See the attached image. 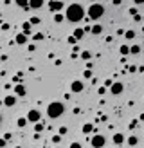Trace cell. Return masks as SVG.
<instances>
[{
	"label": "cell",
	"mask_w": 144,
	"mask_h": 148,
	"mask_svg": "<svg viewBox=\"0 0 144 148\" xmlns=\"http://www.w3.org/2000/svg\"><path fill=\"white\" fill-rule=\"evenodd\" d=\"M85 18V9L81 4H70L65 9V20L68 22H81Z\"/></svg>",
	"instance_id": "1"
},
{
	"label": "cell",
	"mask_w": 144,
	"mask_h": 148,
	"mask_svg": "<svg viewBox=\"0 0 144 148\" xmlns=\"http://www.w3.org/2000/svg\"><path fill=\"white\" fill-rule=\"evenodd\" d=\"M63 112H65V105H63L61 101H52V103H49V107H47V116L50 119H58L60 116H63Z\"/></svg>",
	"instance_id": "2"
},
{
	"label": "cell",
	"mask_w": 144,
	"mask_h": 148,
	"mask_svg": "<svg viewBox=\"0 0 144 148\" xmlns=\"http://www.w3.org/2000/svg\"><path fill=\"white\" fill-rule=\"evenodd\" d=\"M86 15H88V18L90 20H99L103 15H105V7H103L101 4H97V2H94L88 7V11H86Z\"/></svg>",
	"instance_id": "3"
},
{
	"label": "cell",
	"mask_w": 144,
	"mask_h": 148,
	"mask_svg": "<svg viewBox=\"0 0 144 148\" xmlns=\"http://www.w3.org/2000/svg\"><path fill=\"white\" fill-rule=\"evenodd\" d=\"M90 143H92L94 148H103L105 143H106V139H105V135H103V134H94V135H92V139H90Z\"/></svg>",
	"instance_id": "4"
},
{
	"label": "cell",
	"mask_w": 144,
	"mask_h": 148,
	"mask_svg": "<svg viewBox=\"0 0 144 148\" xmlns=\"http://www.w3.org/2000/svg\"><path fill=\"white\" fill-rule=\"evenodd\" d=\"M27 121L29 123H38L40 121V119H42V112H40V110H36V109H33V110H29L27 112Z\"/></svg>",
	"instance_id": "5"
},
{
	"label": "cell",
	"mask_w": 144,
	"mask_h": 148,
	"mask_svg": "<svg viewBox=\"0 0 144 148\" xmlns=\"http://www.w3.org/2000/svg\"><path fill=\"white\" fill-rule=\"evenodd\" d=\"M49 9L52 11V13H60V11L63 9V2H61V0H50V2H49Z\"/></svg>",
	"instance_id": "6"
},
{
	"label": "cell",
	"mask_w": 144,
	"mask_h": 148,
	"mask_svg": "<svg viewBox=\"0 0 144 148\" xmlns=\"http://www.w3.org/2000/svg\"><path fill=\"white\" fill-rule=\"evenodd\" d=\"M123 90H124V87H123V83H121V81H113L112 87H110V92H112L113 96H119Z\"/></svg>",
	"instance_id": "7"
},
{
	"label": "cell",
	"mask_w": 144,
	"mask_h": 148,
	"mask_svg": "<svg viewBox=\"0 0 144 148\" xmlns=\"http://www.w3.org/2000/svg\"><path fill=\"white\" fill-rule=\"evenodd\" d=\"M83 89H85V85H83V81H79V79H74V81L70 83L72 92H83Z\"/></svg>",
	"instance_id": "8"
},
{
	"label": "cell",
	"mask_w": 144,
	"mask_h": 148,
	"mask_svg": "<svg viewBox=\"0 0 144 148\" xmlns=\"http://www.w3.org/2000/svg\"><path fill=\"white\" fill-rule=\"evenodd\" d=\"M15 42L18 43V45H25V43L29 42V36H27V35H24V33H18V35L15 36Z\"/></svg>",
	"instance_id": "9"
},
{
	"label": "cell",
	"mask_w": 144,
	"mask_h": 148,
	"mask_svg": "<svg viewBox=\"0 0 144 148\" xmlns=\"http://www.w3.org/2000/svg\"><path fill=\"white\" fill-rule=\"evenodd\" d=\"M4 105L5 107H15L16 105V96L13 94V96H5L4 98Z\"/></svg>",
	"instance_id": "10"
},
{
	"label": "cell",
	"mask_w": 144,
	"mask_h": 148,
	"mask_svg": "<svg viewBox=\"0 0 144 148\" xmlns=\"http://www.w3.org/2000/svg\"><path fill=\"white\" fill-rule=\"evenodd\" d=\"M25 92H27V90H25V87L22 83L15 85V96H25Z\"/></svg>",
	"instance_id": "11"
},
{
	"label": "cell",
	"mask_w": 144,
	"mask_h": 148,
	"mask_svg": "<svg viewBox=\"0 0 144 148\" xmlns=\"http://www.w3.org/2000/svg\"><path fill=\"white\" fill-rule=\"evenodd\" d=\"M43 5V0H29V9H40Z\"/></svg>",
	"instance_id": "12"
},
{
	"label": "cell",
	"mask_w": 144,
	"mask_h": 148,
	"mask_svg": "<svg viewBox=\"0 0 144 148\" xmlns=\"http://www.w3.org/2000/svg\"><path fill=\"white\" fill-rule=\"evenodd\" d=\"M112 141H113V145H123V143H124V135L117 132V134H113Z\"/></svg>",
	"instance_id": "13"
},
{
	"label": "cell",
	"mask_w": 144,
	"mask_h": 148,
	"mask_svg": "<svg viewBox=\"0 0 144 148\" xmlns=\"http://www.w3.org/2000/svg\"><path fill=\"white\" fill-rule=\"evenodd\" d=\"M31 31H33V25L29 24V22H24V24H22V33H24V35H31Z\"/></svg>",
	"instance_id": "14"
},
{
	"label": "cell",
	"mask_w": 144,
	"mask_h": 148,
	"mask_svg": "<svg viewBox=\"0 0 144 148\" xmlns=\"http://www.w3.org/2000/svg\"><path fill=\"white\" fill-rule=\"evenodd\" d=\"M90 33H92V35H101V33H103V25L101 24H94V25H92V29H90Z\"/></svg>",
	"instance_id": "15"
},
{
	"label": "cell",
	"mask_w": 144,
	"mask_h": 148,
	"mask_svg": "<svg viewBox=\"0 0 144 148\" xmlns=\"http://www.w3.org/2000/svg\"><path fill=\"white\" fill-rule=\"evenodd\" d=\"M76 40H81L83 36H85V31L81 29V27H78V29H74V35H72Z\"/></svg>",
	"instance_id": "16"
},
{
	"label": "cell",
	"mask_w": 144,
	"mask_h": 148,
	"mask_svg": "<svg viewBox=\"0 0 144 148\" xmlns=\"http://www.w3.org/2000/svg\"><path fill=\"white\" fill-rule=\"evenodd\" d=\"M81 130H83V134H90V132H94V125H92V123H85Z\"/></svg>",
	"instance_id": "17"
},
{
	"label": "cell",
	"mask_w": 144,
	"mask_h": 148,
	"mask_svg": "<svg viewBox=\"0 0 144 148\" xmlns=\"http://www.w3.org/2000/svg\"><path fill=\"white\" fill-rule=\"evenodd\" d=\"M15 2H16V5H20L22 9L29 11V0H15Z\"/></svg>",
	"instance_id": "18"
},
{
	"label": "cell",
	"mask_w": 144,
	"mask_h": 148,
	"mask_svg": "<svg viewBox=\"0 0 144 148\" xmlns=\"http://www.w3.org/2000/svg\"><path fill=\"white\" fill-rule=\"evenodd\" d=\"M27 123H29V121H27V117H20L18 121H16V127H18V128H24Z\"/></svg>",
	"instance_id": "19"
},
{
	"label": "cell",
	"mask_w": 144,
	"mask_h": 148,
	"mask_svg": "<svg viewBox=\"0 0 144 148\" xmlns=\"http://www.w3.org/2000/svg\"><path fill=\"white\" fill-rule=\"evenodd\" d=\"M137 143H139V137H137V135H130L128 137V145L130 146H135Z\"/></svg>",
	"instance_id": "20"
},
{
	"label": "cell",
	"mask_w": 144,
	"mask_h": 148,
	"mask_svg": "<svg viewBox=\"0 0 144 148\" xmlns=\"http://www.w3.org/2000/svg\"><path fill=\"white\" fill-rule=\"evenodd\" d=\"M63 20H65V15H61V13H54V22H56V24H61Z\"/></svg>",
	"instance_id": "21"
},
{
	"label": "cell",
	"mask_w": 144,
	"mask_h": 148,
	"mask_svg": "<svg viewBox=\"0 0 144 148\" xmlns=\"http://www.w3.org/2000/svg\"><path fill=\"white\" fill-rule=\"evenodd\" d=\"M79 58L86 61V60H90V58H92V53H88V51H83V53L79 54Z\"/></svg>",
	"instance_id": "22"
},
{
	"label": "cell",
	"mask_w": 144,
	"mask_h": 148,
	"mask_svg": "<svg viewBox=\"0 0 144 148\" xmlns=\"http://www.w3.org/2000/svg\"><path fill=\"white\" fill-rule=\"evenodd\" d=\"M141 53V45H131L130 47V54H139Z\"/></svg>",
	"instance_id": "23"
},
{
	"label": "cell",
	"mask_w": 144,
	"mask_h": 148,
	"mask_svg": "<svg viewBox=\"0 0 144 148\" xmlns=\"http://www.w3.org/2000/svg\"><path fill=\"white\" fill-rule=\"evenodd\" d=\"M121 54H123V56H128L130 54V47H128V45H121Z\"/></svg>",
	"instance_id": "24"
},
{
	"label": "cell",
	"mask_w": 144,
	"mask_h": 148,
	"mask_svg": "<svg viewBox=\"0 0 144 148\" xmlns=\"http://www.w3.org/2000/svg\"><path fill=\"white\" fill-rule=\"evenodd\" d=\"M50 141H52L54 145H60V143H61V135H60V134H54L52 137H50Z\"/></svg>",
	"instance_id": "25"
},
{
	"label": "cell",
	"mask_w": 144,
	"mask_h": 148,
	"mask_svg": "<svg viewBox=\"0 0 144 148\" xmlns=\"http://www.w3.org/2000/svg\"><path fill=\"white\" fill-rule=\"evenodd\" d=\"M124 38H128V40H133L135 38V31H124Z\"/></svg>",
	"instance_id": "26"
},
{
	"label": "cell",
	"mask_w": 144,
	"mask_h": 148,
	"mask_svg": "<svg viewBox=\"0 0 144 148\" xmlns=\"http://www.w3.org/2000/svg\"><path fill=\"white\" fill-rule=\"evenodd\" d=\"M43 128H45V127H43V123H40V121L34 125V132H38V134H40V132H43Z\"/></svg>",
	"instance_id": "27"
},
{
	"label": "cell",
	"mask_w": 144,
	"mask_h": 148,
	"mask_svg": "<svg viewBox=\"0 0 144 148\" xmlns=\"http://www.w3.org/2000/svg\"><path fill=\"white\" fill-rule=\"evenodd\" d=\"M43 38H45V36H43V33H36V35L33 36V40H34V42H42Z\"/></svg>",
	"instance_id": "28"
},
{
	"label": "cell",
	"mask_w": 144,
	"mask_h": 148,
	"mask_svg": "<svg viewBox=\"0 0 144 148\" xmlns=\"http://www.w3.org/2000/svg\"><path fill=\"white\" fill-rule=\"evenodd\" d=\"M128 127H130V128H137V127H139V119H131Z\"/></svg>",
	"instance_id": "29"
},
{
	"label": "cell",
	"mask_w": 144,
	"mask_h": 148,
	"mask_svg": "<svg viewBox=\"0 0 144 148\" xmlns=\"http://www.w3.org/2000/svg\"><path fill=\"white\" fill-rule=\"evenodd\" d=\"M29 24H31V25H36V24H40V18H38V16H33V18L29 20Z\"/></svg>",
	"instance_id": "30"
},
{
	"label": "cell",
	"mask_w": 144,
	"mask_h": 148,
	"mask_svg": "<svg viewBox=\"0 0 144 148\" xmlns=\"http://www.w3.org/2000/svg\"><path fill=\"white\" fill-rule=\"evenodd\" d=\"M83 76H85L86 79H90V78H92V71H90V69H85V72H83Z\"/></svg>",
	"instance_id": "31"
},
{
	"label": "cell",
	"mask_w": 144,
	"mask_h": 148,
	"mask_svg": "<svg viewBox=\"0 0 144 148\" xmlns=\"http://www.w3.org/2000/svg\"><path fill=\"white\" fill-rule=\"evenodd\" d=\"M126 71L128 72H137V67L135 65H126Z\"/></svg>",
	"instance_id": "32"
},
{
	"label": "cell",
	"mask_w": 144,
	"mask_h": 148,
	"mask_svg": "<svg viewBox=\"0 0 144 148\" xmlns=\"http://www.w3.org/2000/svg\"><path fill=\"white\" fill-rule=\"evenodd\" d=\"M68 43H70V45H76V43H78V40L74 38L72 35H70V36H68Z\"/></svg>",
	"instance_id": "33"
},
{
	"label": "cell",
	"mask_w": 144,
	"mask_h": 148,
	"mask_svg": "<svg viewBox=\"0 0 144 148\" xmlns=\"http://www.w3.org/2000/svg\"><path fill=\"white\" fill-rule=\"evenodd\" d=\"M58 134H60V135H65V134H67V127H60V130H58Z\"/></svg>",
	"instance_id": "34"
},
{
	"label": "cell",
	"mask_w": 144,
	"mask_h": 148,
	"mask_svg": "<svg viewBox=\"0 0 144 148\" xmlns=\"http://www.w3.org/2000/svg\"><path fill=\"white\" fill-rule=\"evenodd\" d=\"M97 92H99V96H103L106 92V87H99V89H97Z\"/></svg>",
	"instance_id": "35"
},
{
	"label": "cell",
	"mask_w": 144,
	"mask_h": 148,
	"mask_svg": "<svg viewBox=\"0 0 144 148\" xmlns=\"http://www.w3.org/2000/svg\"><path fill=\"white\" fill-rule=\"evenodd\" d=\"M112 83H113L112 79H105V87H108V89H110V87H112Z\"/></svg>",
	"instance_id": "36"
},
{
	"label": "cell",
	"mask_w": 144,
	"mask_h": 148,
	"mask_svg": "<svg viewBox=\"0 0 144 148\" xmlns=\"http://www.w3.org/2000/svg\"><path fill=\"white\" fill-rule=\"evenodd\" d=\"M68 148H81V143H70Z\"/></svg>",
	"instance_id": "37"
},
{
	"label": "cell",
	"mask_w": 144,
	"mask_h": 148,
	"mask_svg": "<svg viewBox=\"0 0 144 148\" xmlns=\"http://www.w3.org/2000/svg\"><path fill=\"white\" fill-rule=\"evenodd\" d=\"M130 15H131V16H135V15H139V13H137V7H131V9H130Z\"/></svg>",
	"instance_id": "38"
},
{
	"label": "cell",
	"mask_w": 144,
	"mask_h": 148,
	"mask_svg": "<svg viewBox=\"0 0 144 148\" xmlns=\"http://www.w3.org/2000/svg\"><path fill=\"white\" fill-rule=\"evenodd\" d=\"M5 145H7V141H5V139H4V137H2V139H0V148H4V146H5Z\"/></svg>",
	"instance_id": "39"
},
{
	"label": "cell",
	"mask_w": 144,
	"mask_h": 148,
	"mask_svg": "<svg viewBox=\"0 0 144 148\" xmlns=\"http://www.w3.org/2000/svg\"><path fill=\"white\" fill-rule=\"evenodd\" d=\"M133 20H135V22H142V16H141V15H135Z\"/></svg>",
	"instance_id": "40"
},
{
	"label": "cell",
	"mask_w": 144,
	"mask_h": 148,
	"mask_svg": "<svg viewBox=\"0 0 144 148\" xmlns=\"http://www.w3.org/2000/svg\"><path fill=\"white\" fill-rule=\"evenodd\" d=\"M112 4L113 5H121V4H123V0H112Z\"/></svg>",
	"instance_id": "41"
},
{
	"label": "cell",
	"mask_w": 144,
	"mask_h": 148,
	"mask_svg": "<svg viewBox=\"0 0 144 148\" xmlns=\"http://www.w3.org/2000/svg\"><path fill=\"white\" fill-rule=\"evenodd\" d=\"M11 137H13V135H11V134H9V132H7V134H4V139H5V141H9V139H11Z\"/></svg>",
	"instance_id": "42"
},
{
	"label": "cell",
	"mask_w": 144,
	"mask_h": 148,
	"mask_svg": "<svg viewBox=\"0 0 144 148\" xmlns=\"http://www.w3.org/2000/svg\"><path fill=\"white\" fill-rule=\"evenodd\" d=\"M0 27H2V29H4V31H9V24H2V25H0Z\"/></svg>",
	"instance_id": "43"
},
{
	"label": "cell",
	"mask_w": 144,
	"mask_h": 148,
	"mask_svg": "<svg viewBox=\"0 0 144 148\" xmlns=\"http://www.w3.org/2000/svg\"><path fill=\"white\" fill-rule=\"evenodd\" d=\"M54 63H56V67H60V65H61V63H63V61H61V60H60V58H58V60H54Z\"/></svg>",
	"instance_id": "44"
},
{
	"label": "cell",
	"mask_w": 144,
	"mask_h": 148,
	"mask_svg": "<svg viewBox=\"0 0 144 148\" xmlns=\"http://www.w3.org/2000/svg\"><path fill=\"white\" fill-rule=\"evenodd\" d=\"M133 2H135L137 5H141V4H144V0H133Z\"/></svg>",
	"instance_id": "45"
},
{
	"label": "cell",
	"mask_w": 144,
	"mask_h": 148,
	"mask_svg": "<svg viewBox=\"0 0 144 148\" xmlns=\"http://www.w3.org/2000/svg\"><path fill=\"white\" fill-rule=\"evenodd\" d=\"M137 71H139V72H144V65H142V67H137Z\"/></svg>",
	"instance_id": "46"
},
{
	"label": "cell",
	"mask_w": 144,
	"mask_h": 148,
	"mask_svg": "<svg viewBox=\"0 0 144 148\" xmlns=\"http://www.w3.org/2000/svg\"><path fill=\"white\" fill-rule=\"evenodd\" d=\"M139 119H141V121H144V114H141V117H139Z\"/></svg>",
	"instance_id": "47"
},
{
	"label": "cell",
	"mask_w": 144,
	"mask_h": 148,
	"mask_svg": "<svg viewBox=\"0 0 144 148\" xmlns=\"http://www.w3.org/2000/svg\"><path fill=\"white\" fill-rule=\"evenodd\" d=\"M0 123H2V116H0Z\"/></svg>",
	"instance_id": "48"
},
{
	"label": "cell",
	"mask_w": 144,
	"mask_h": 148,
	"mask_svg": "<svg viewBox=\"0 0 144 148\" xmlns=\"http://www.w3.org/2000/svg\"><path fill=\"white\" fill-rule=\"evenodd\" d=\"M15 148H22V146H15Z\"/></svg>",
	"instance_id": "49"
},
{
	"label": "cell",
	"mask_w": 144,
	"mask_h": 148,
	"mask_svg": "<svg viewBox=\"0 0 144 148\" xmlns=\"http://www.w3.org/2000/svg\"><path fill=\"white\" fill-rule=\"evenodd\" d=\"M142 33H144V25H142Z\"/></svg>",
	"instance_id": "50"
},
{
	"label": "cell",
	"mask_w": 144,
	"mask_h": 148,
	"mask_svg": "<svg viewBox=\"0 0 144 148\" xmlns=\"http://www.w3.org/2000/svg\"><path fill=\"white\" fill-rule=\"evenodd\" d=\"M90 2H96V0H90Z\"/></svg>",
	"instance_id": "51"
},
{
	"label": "cell",
	"mask_w": 144,
	"mask_h": 148,
	"mask_svg": "<svg viewBox=\"0 0 144 148\" xmlns=\"http://www.w3.org/2000/svg\"><path fill=\"white\" fill-rule=\"evenodd\" d=\"M54 148H60V146H54Z\"/></svg>",
	"instance_id": "52"
},
{
	"label": "cell",
	"mask_w": 144,
	"mask_h": 148,
	"mask_svg": "<svg viewBox=\"0 0 144 148\" xmlns=\"http://www.w3.org/2000/svg\"><path fill=\"white\" fill-rule=\"evenodd\" d=\"M142 20H144V16H142Z\"/></svg>",
	"instance_id": "53"
}]
</instances>
